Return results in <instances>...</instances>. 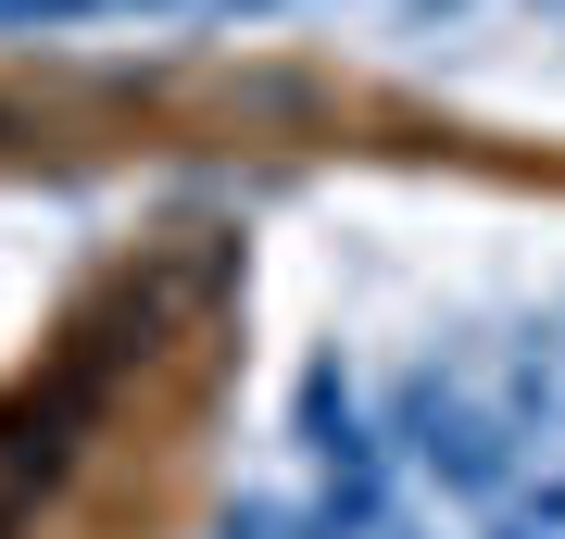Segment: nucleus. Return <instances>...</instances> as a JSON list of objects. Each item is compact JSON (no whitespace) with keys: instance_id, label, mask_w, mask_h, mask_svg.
Returning <instances> with one entry per match:
<instances>
[{"instance_id":"nucleus-4","label":"nucleus","mask_w":565,"mask_h":539,"mask_svg":"<svg viewBox=\"0 0 565 539\" xmlns=\"http://www.w3.org/2000/svg\"><path fill=\"white\" fill-rule=\"evenodd\" d=\"M403 13H415V25H440V13H465V0H403Z\"/></svg>"},{"instance_id":"nucleus-5","label":"nucleus","mask_w":565,"mask_h":539,"mask_svg":"<svg viewBox=\"0 0 565 539\" xmlns=\"http://www.w3.org/2000/svg\"><path fill=\"white\" fill-rule=\"evenodd\" d=\"M139 13H177V0H139Z\"/></svg>"},{"instance_id":"nucleus-3","label":"nucleus","mask_w":565,"mask_h":539,"mask_svg":"<svg viewBox=\"0 0 565 539\" xmlns=\"http://www.w3.org/2000/svg\"><path fill=\"white\" fill-rule=\"evenodd\" d=\"M490 539H553V527H527V515H515V502H503V515H490Z\"/></svg>"},{"instance_id":"nucleus-1","label":"nucleus","mask_w":565,"mask_h":539,"mask_svg":"<svg viewBox=\"0 0 565 539\" xmlns=\"http://www.w3.org/2000/svg\"><path fill=\"white\" fill-rule=\"evenodd\" d=\"M390 452L415 464L440 502H478V515H503L515 502V427H503V401H478L452 377V364H403V389H390Z\"/></svg>"},{"instance_id":"nucleus-2","label":"nucleus","mask_w":565,"mask_h":539,"mask_svg":"<svg viewBox=\"0 0 565 539\" xmlns=\"http://www.w3.org/2000/svg\"><path fill=\"white\" fill-rule=\"evenodd\" d=\"M76 13H102V0H0V25H76Z\"/></svg>"}]
</instances>
